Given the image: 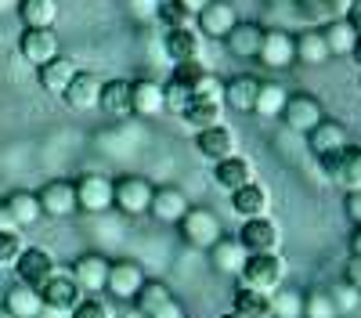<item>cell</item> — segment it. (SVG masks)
<instances>
[{"label":"cell","mask_w":361,"mask_h":318,"mask_svg":"<svg viewBox=\"0 0 361 318\" xmlns=\"http://www.w3.org/2000/svg\"><path fill=\"white\" fill-rule=\"evenodd\" d=\"M246 289H257V293L271 297L279 286H286V260L282 253H260V257H246L243 271L235 275Z\"/></svg>","instance_id":"obj_1"},{"label":"cell","mask_w":361,"mask_h":318,"mask_svg":"<svg viewBox=\"0 0 361 318\" xmlns=\"http://www.w3.org/2000/svg\"><path fill=\"white\" fill-rule=\"evenodd\" d=\"M130 304H134V314L137 318H188L185 314V304H180L170 293V286L159 282V279H145L141 289H137V297Z\"/></svg>","instance_id":"obj_2"},{"label":"cell","mask_w":361,"mask_h":318,"mask_svg":"<svg viewBox=\"0 0 361 318\" xmlns=\"http://www.w3.org/2000/svg\"><path fill=\"white\" fill-rule=\"evenodd\" d=\"M177 231H180V239H185L192 250H199V253H206L221 236H228L221 217L209 207H188V214L177 221Z\"/></svg>","instance_id":"obj_3"},{"label":"cell","mask_w":361,"mask_h":318,"mask_svg":"<svg viewBox=\"0 0 361 318\" xmlns=\"http://www.w3.org/2000/svg\"><path fill=\"white\" fill-rule=\"evenodd\" d=\"M73 185H76V214L98 217V214L112 210V178H109V173L83 170Z\"/></svg>","instance_id":"obj_4"},{"label":"cell","mask_w":361,"mask_h":318,"mask_svg":"<svg viewBox=\"0 0 361 318\" xmlns=\"http://www.w3.org/2000/svg\"><path fill=\"white\" fill-rule=\"evenodd\" d=\"M156 185L141 178V173H123V178L112 181V207L127 217H145L148 214V202H152Z\"/></svg>","instance_id":"obj_5"},{"label":"cell","mask_w":361,"mask_h":318,"mask_svg":"<svg viewBox=\"0 0 361 318\" xmlns=\"http://www.w3.org/2000/svg\"><path fill=\"white\" fill-rule=\"evenodd\" d=\"M238 246L246 250V257H260V253H279L282 250V231L271 217H257V221H243V228L235 231Z\"/></svg>","instance_id":"obj_6"},{"label":"cell","mask_w":361,"mask_h":318,"mask_svg":"<svg viewBox=\"0 0 361 318\" xmlns=\"http://www.w3.org/2000/svg\"><path fill=\"white\" fill-rule=\"evenodd\" d=\"M109 264L112 260L105 253H80L69 268V279L76 282V289L83 297H102L105 293V279H109Z\"/></svg>","instance_id":"obj_7"},{"label":"cell","mask_w":361,"mask_h":318,"mask_svg":"<svg viewBox=\"0 0 361 318\" xmlns=\"http://www.w3.org/2000/svg\"><path fill=\"white\" fill-rule=\"evenodd\" d=\"M11 271H15V279H18L22 286L40 289L51 275H58V260H54V253L44 250V246H25L22 257H18V264H15Z\"/></svg>","instance_id":"obj_8"},{"label":"cell","mask_w":361,"mask_h":318,"mask_svg":"<svg viewBox=\"0 0 361 318\" xmlns=\"http://www.w3.org/2000/svg\"><path fill=\"white\" fill-rule=\"evenodd\" d=\"M279 120L289 127V130H300V134H307L314 130L322 120H325V105L314 98V94H289L282 112H279Z\"/></svg>","instance_id":"obj_9"},{"label":"cell","mask_w":361,"mask_h":318,"mask_svg":"<svg viewBox=\"0 0 361 318\" xmlns=\"http://www.w3.org/2000/svg\"><path fill=\"white\" fill-rule=\"evenodd\" d=\"M235 25H238L235 0H209V4L195 15V29L202 33V40H224Z\"/></svg>","instance_id":"obj_10"},{"label":"cell","mask_w":361,"mask_h":318,"mask_svg":"<svg viewBox=\"0 0 361 318\" xmlns=\"http://www.w3.org/2000/svg\"><path fill=\"white\" fill-rule=\"evenodd\" d=\"M37 202H40V214L44 217H54V221H66L76 214V185L73 178H54L47 181L40 192H37Z\"/></svg>","instance_id":"obj_11"},{"label":"cell","mask_w":361,"mask_h":318,"mask_svg":"<svg viewBox=\"0 0 361 318\" xmlns=\"http://www.w3.org/2000/svg\"><path fill=\"white\" fill-rule=\"evenodd\" d=\"M141 282H145V271H141L137 260H112V264H109V279H105V293H109V300L130 304L137 297Z\"/></svg>","instance_id":"obj_12"},{"label":"cell","mask_w":361,"mask_h":318,"mask_svg":"<svg viewBox=\"0 0 361 318\" xmlns=\"http://www.w3.org/2000/svg\"><path fill=\"white\" fill-rule=\"evenodd\" d=\"M40 304H44V311H51V314H69L76 304H80V289H76V282L69 279V271H62L58 268V275H51L40 289Z\"/></svg>","instance_id":"obj_13"},{"label":"cell","mask_w":361,"mask_h":318,"mask_svg":"<svg viewBox=\"0 0 361 318\" xmlns=\"http://www.w3.org/2000/svg\"><path fill=\"white\" fill-rule=\"evenodd\" d=\"M195 152L209 163H221V159H231L238 156V134L235 127L228 123H217V127H206L195 134Z\"/></svg>","instance_id":"obj_14"},{"label":"cell","mask_w":361,"mask_h":318,"mask_svg":"<svg viewBox=\"0 0 361 318\" xmlns=\"http://www.w3.org/2000/svg\"><path fill=\"white\" fill-rule=\"evenodd\" d=\"M202 33L199 29H166L163 37V51L170 58V66H192V62H202Z\"/></svg>","instance_id":"obj_15"},{"label":"cell","mask_w":361,"mask_h":318,"mask_svg":"<svg viewBox=\"0 0 361 318\" xmlns=\"http://www.w3.org/2000/svg\"><path fill=\"white\" fill-rule=\"evenodd\" d=\"M271 207H275V199H271V188L264 181H250V185L231 192V210L243 217V221L271 217Z\"/></svg>","instance_id":"obj_16"},{"label":"cell","mask_w":361,"mask_h":318,"mask_svg":"<svg viewBox=\"0 0 361 318\" xmlns=\"http://www.w3.org/2000/svg\"><path fill=\"white\" fill-rule=\"evenodd\" d=\"M188 207H192V199L180 192V188L159 185V188L152 192V202H148V217L159 221V224H173V228H177V221L188 214Z\"/></svg>","instance_id":"obj_17"},{"label":"cell","mask_w":361,"mask_h":318,"mask_svg":"<svg viewBox=\"0 0 361 318\" xmlns=\"http://www.w3.org/2000/svg\"><path fill=\"white\" fill-rule=\"evenodd\" d=\"M76 73H80L76 58H69V54L58 51V54L51 58V62H44V66L37 69V83L44 87V91H47L51 98H62V94H66V87L76 80Z\"/></svg>","instance_id":"obj_18"},{"label":"cell","mask_w":361,"mask_h":318,"mask_svg":"<svg viewBox=\"0 0 361 318\" xmlns=\"http://www.w3.org/2000/svg\"><path fill=\"white\" fill-rule=\"evenodd\" d=\"M257 62L267 69H289L296 62V51H293V33L286 29H264V40L257 51Z\"/></svg>","instance_id":"obj_19"},{"label":"cell","mask_w":361,"mask_h":318,"mask_svg":"<svg viewBox=\"0 0 361 318\" xmlns=\"http://www.w3.org/2000/svg\"><path fill=\"white\" fill-rule=\"evenodd\" d=\"M180 123H185L188 130H206V127H217L224 123V102L221 98H188L185 105L177 109Z\"/></svg>","instance_id":"obj_20"},{"label":"cell","mask_w":361,"mask_h":318,"mask_svg":"<svg viewBox=\"0 0 361 318\" xmlns=\"http://www.w3.org/2000/svg\"><path fill=\"white\" fill-rule=\"evenodd\" d=\"M304 137H307V149H311L314 159H322V156H340L347 145H350L347 127L336 123V120H322V123H318L314 130H307Z\"/></svg>","instance_id":"obj_21"},{"label":"cell","mask_w":361,"mask_h":318,"mask_svg":"<svg viewBox=\"0 0 361 318\" xmlns=\"http://www.w3.org/2000/svg\"><path fill=\"white\" fill-rule=\"evenodd\" d=\"M18 54H22V62L29 66H44L51 62V58L58 54V37H54V29H22V37H18Z\"/></svg>","instance_id":"obj_22"},{"label":"cell","mask_w":361,"mask_h":318,"mask_svg":"<svg viewBox=\"0 0 361 318\" xmlns=\"http://www.w3.org/2000/svg\"><path fill=\"white\" fill-rule=\"evenodd\" d=\"M163 112H166L163 83H156V80H134L130 83V116L152 120V116H163Z\"/></svg>","instance_id":"obj_23"},{"label":"cell","mask_w":361,"mask_h":318,"mask_svg":"<svg viewBox=\"0 0 361 318\" xmlns=\"http://www.w3.org/2000/svg\"><path fill=\"white\" fill-rule=\"evenodd\" d=\"M250 181H257V166H253V159H246L243 152L231 156V159L214 163V185H217L221 192L231 195L235 188H243V185H250Z\"/></svg>","instance_id":"obj_24"},{"label":"cell","mask_w":361,"mask_h":318,"mask_svg":"<svg viewBox=\"0 0 361 318\" xmlns=\"http://www.w3.org/2000/svg\"><path fill=\"white\" fill-rule=\"evenodd\" d=\"M206 257H209V268H214L217 275H238L243 271V264H246V250L238 246V239L235 236H221L214 246L206 250Z\"/></svg>","instance_id":"obj_25"},{"label":"cell","mask_w":361,"mask_h":318,"mask_svg":"<svg viewBox=\"0 0 361 318\" xmlns=\"http://www.w3.org/2000/svg\"><path fill=\"white\" fill-rule=\"evenodd\" d=\"M98 98H102V80L94 73H76V80L66 87V94L62 102L73 109V112H90V109H98Z\"/></svg>","instance_id":"obj_26"},{"label":"cell","mask_w":361,"mask_h":318,"mask_svg":"<svg viewBox=\"0 0 361 318\" xmlns=\"http://www.w3.org/2000/svg\"><path fill=\"white\" fill-rule=\"evenodd\" d=\"M0 307L8 311V318H40L44 314L40 293H37V289H29V286H22V282H15L11 289H4Z\"/></svg>","instance_id":"obj_27"},{"label":"cell","mask_w":361,"mask_h":318,"mask_svg":"<svg viewBox=\"0 0 361 318\" xmlns=\"http://www.w3.org/2000/svg\"><path fill=\"white\" fill-rule=\"evenodd\" d=\"M260 40H264V29H260L257 22H243V18H238V25H235L231 33L224 37V47H228L235 58H246V62H257Z\"/></svg>","instance_id":"obj_28"},{"label":"cell","mask_w":361,"mask_h":318,"mask_svg":"<svg viewBox=\"0 0 361 318\" xmlns=\"http://www.w3.org/2000/svg\"><path fill=\"white\" fill-rule=\"evenodd\" d=\"M257 87L260 80L250 76V73H238L224 83V109H235V112H253V98H257Z\"/></svg>","instance_id":"obj_29"},{"label":"cell","mask_w":361,"mask_h":318,"mask_svg":"<svg viewBox=\"0 0 361 318\" xmlns=\"http://www.w3.org/2000/svg\"><path fill=\"white\" fill-rule=\"evenodd\" d=\"M98 109L116 120H127L130 116V80H102V98Z\"/></svg>","instance_id":"obj_30"},{"label":"cell","mask_w":361,"mask_h":318,"mask_svg":"<svg viewBox=\"0 0 361 318\" xmlns=\"http://www.w3.org/2000/svg\"><path fill=\"white\" fill-rule=\"evenodd\" d=\"M0 202H4V210L11 214L15 228H29V224H37V221L44 217V214H40V202H37V192H25V188H18V192L4 195Z\"/></svg>","instance_id":"obj_31"},{"label":"cell","mask_w":361,"mask_h":318,"mask_svg":"<svg viewBox=\"0 0 361 318\" xmlns=\"http://www.w3.org/2000/svg\"><path fill=\"white\" fill-rule=\"evenodd\" d=\"M293 51H296V62H304V66H325L329 58V47H325V37H322V29H304V33H296L293 37Z\"/></svg>","instance_id":"obj_32"},{"label":"cell","mask_w":361,"mask_h":318,"mask_svg":"<svg viewBox=\"0 0 361 318\" xmlns=\"http://www.w3.org/2000/svg\"><path fill=\"white\" fill-rule=\"evenodd\" d=\"M58 11V0H18V18L25 29H54Z\"/></svg>","instance_id":"obj_33"},{"label":"cell","mask_w":361,"mask_h":318,"mask_svg":"<svg viewBox=\"0 0 361 318\" xmlns=\"http://www.w3.org/2000/svg\"><path fill=\"white\" fill-rule=\"evenodd\" d=\"M286 87L275 83V80H260L257 87V98H253V116H260V120H279V112L286 105Z\"/></svg>","instance_id":"obj_34"},{"label":"cell","mask_w":361,"mask_h":318,"mask_svg":"<svg viewBox=\"0 0 361 318\" xmlns=\"http://www.w3.org/2000/svg\"><path fill=\"white\" fill-rule=\"evenodd\" d=\"M322 37H325V47H329V54H350L354 51V44H357V29H354V22L350 18H333V22H325L322 25Z\"/></svg>","instance_id":"obj_35"},{"label":"cell","mask_w":361,"mask_h":318,"mask_svg":"<svg viewBox=\"0 0 361 318\" xmlns=\"http://www.w3.org/2000/svg\"><path fill=\"white\" fill-rule=\"evenodd\" d=\"M267 300H271V318H304V289L279 286Z\"/></svg>","instance_id":"obj_36"},{"label":"cell","mask_w":361,"mask_h":318,"mask_svg":"<svg viewBox=\"0 0 361 318\" xmlns=\"http://www.w3.org/2000/svg\"><path fill=\"white\" fill-rule=\"evenodd\" d=\"M231 311L238 318H271V300L264 293H257V289H235L231 297Z\"/></svg>","instance_id":"obj_37"},{"label":"cell","mask_w":361,"mask_h":318,"mask_svg":"<svg viewBox=\"0 0 361 318\" xmlns=\"http://www.w3.org/2000/svg\"><path fill=\"white\" fill-rule=\"evenodd\" d=\"M336 185L343 192H361V145H347V149L340 152Z\"/></svg>","instance_id":"obj_38"},{"label":"cell","mask_w":361,"mask_h":318,"mask_svg":"<svg viewBox=\"0 0 361 318\" xmlns=\"http://www.w3.org/2000/svg\"><path fill=\"white\" fill-rule=\"evenodd\" d=\"M293 8H296V18L311 25V29H322L325 22H333V8H329V0H293Z\"/></svg>","instance_id":"obj_39"},{"label":"cell","mask_w":361,"mask_h":318,"mask_svg":"<svg viewBox=\"0 0 361 318\" xmlns=\"http://www.w3.org/2000/svg\"><path fill=\"white\" fill-rule=\"evenodd\" d=\"M304 318H340L329 289H307L304 293Z\"/></svg>","instance_id":"obj_40"},{"label":"cell","mask_w":361,"mask_h":318,"mask_svg":"<svg viewBox=\"0 0 361 318\" xmlns=\"http://www.w3.org/2000/svg\"><path fill=\"white\" fill-rule=\"evenodd\" d=\"M25 250L22 231H0V268H15Z\"/></svg>","instance_id":"obj_41"},{"label":"cell","mask_w":361,"mask_h":318,"mask_svg":"<svg viewBox=\"0 0 361 318\" xmlns=\"http://www.w3.org/2000/svg\"><path fill=\"white\" fill-rule=\"evenodd\" d=\"M69 318H116V311L105 297H80V304L69 311Z\"/></svg>","instance_id":"obj_42"},{"label":"cell","mask_w":361,"mask_h":318,"mask_svg":"<svg viewBox=\"0 0 361 318\" xmlns=\"http://www.w3.org/2000/svg\"><path fill=\"white\" fill-rule=\"evenodd\" d=\"M159 18H163L166 29H195V15H188L185 8H177V4H163Z\"/></svg>","instance_id":"obj_43"},{"label":"cell","mask_w":361,"mask_h":318,"mask_svg":"<svg viewBox=\"0 0 361 318\" xmlns=\"http://www.w3.org/2000/svg\"><path fill=\"white\" fill-rule=\"evenodd\" d=\"M329 297H333V304H336V314H343V311H354V307L361 304V293H357L354 286H347V282L333 286V289H329Z\"/></svg>","instance_id":"obj_44"},{"label":"cell","mask_w":361,"mask_h":318,"mask_svg":"<svg viewBox=\"0 0 361 318\" xmlns=\"http://www.w3.org/2000/svg\"><path fill=\"white\" fill-rule=\"evenodd\" d=\"M347 199H343V214H347V221L354 224V228H361V192H343Z\"/></svg>","instance_id":"obj_45"},{"label":"cell","mask_w":361,"mask_h":318,"mask_svg":"<svg viewBox=\"0 0 361 318\" xmlns=\"http://www.w3.org/2000/svg\"><path fill=\"white\" fill-rule=\"evenodd\" d=\"M343 282L354 286L357 293H361V257H347L343 260Z\"/></svg>","instance_id":"obj_46"},{"label":"cell","mask_w":361,"mask_h":318,"mask_svg":"<svg viewBox=\"0 0 361 318\" xmlns=\"http://www.w3.org/2000/svg\"><path fill=\"white\" fill-rule=\"evenodd\" d=\"M318 166H322V178L336 185V173H340V156H322V159H318Z\"/></svg>","instance_id":"obj_47"},{"label":"cell","mask_w":361,"mask_h":318,"mask_svg":"<svg viewBox=\"0 0 361 318\" xmlns=\"http://www.w3.org/2000/svg\"><path fill=\"white\" fill-rule=\"evenodd\" d=\"M329 8H333V15H336V18H350V11H354L350 0H329Z\"/></svg>","instance_id":"obj_48"},{"label":"cell","mask_w":361,"mask_h":318,"mask_svg":"<svg viewBox=\"0 0 361 318\" xmlns=\"http://www.w3.org/2000/svg\"><path fill=\"white\" fill-rule=\"evenodd\" d=\"M173 4H177V8H185L188 15H199V11L209 4V0H173Z\"/></svg>","instance_id":"obj_49"},{"label":"cell","mask_w":361,"mask_h":318,"mask_svg":"<svg viewBox=\"0 0 361 318\" xmlns=\"http://www.w3.org/2000/svg\"><path fill=\"white\" fill-rule=\"evenodd\" d=\"M0 231H22V228H15V221H11V214L4 210V202H0Z\"/></svg>","instance_id":"obj_50"},{"label":"cell","mask_w":361,"mask_h":318,"mask_svg":"<svg viewBox=\"0 0 361 318\" xmlns=\"http://www.w3.org/2000/svg\"><path fill=\"white\" fill-rule=\"evenodd\" d=\"M350 257H361V228L350 231Z\"/></svg>","instance_id":"obj_51"},{"label":"cell","mask_w":361,"mask_h":318,"mask_svg":"<svg viewBox=\"0 0 361 318\" xmlns=\"http://www.w3.org/2000/svg\"><path fill=\"white\" fill-rule=\"evenodd\" d=\"M350 58H354V62L361 66V37H357V44H354V51H350Z\"/></svg>","instance_id":"obj_52"},{"label":"cell","mask_w":361,"mask_h":318,"mask_svg":"<svg viewBox=\"0 0 361 318\" xmlns=\"http://www.w3.org/2000/svg\"><path fill=\"white\" fill-rule=\"evenodd\" d=\"M350 22H354V29H357V37H361V8L354 11V18H350Z\"/></svg>","instance_id":"obj_53"},{"label":"cell","mask_w":361,"mask_h":318,"mask_svg":"<svg viewBox=\"0 0 361 318\" xmlns=\"http://www.w3.org/2000/svg\"><path fill=\"white\" fill-rule=\"evenodd\" d=\"M217 318H238V314H235V311H224V314H217Z\"/></svg>","instance_id":"obj_54"},{"label":"cell","mask_w":361,"mask_h":318,"mask_svg":"<svg viewBox=\"0 0 361 318\" xmlns=\"http://www.w3.org/2000/svg\"><path fill=\"white\" fill-rule=\"evenodd\" d=\"M156 4H159V8H163V4H173V0H156Z\"/></svg>","instance_id":"obj_55"},{"label":"cell","mask_w":361,"mask_h":318,"mask_svg":"<svg viewBox=\"0 0 361 318\" xmlns=\"http://www.w3.org/2000/svg\"><path fill=\"white\" fill-rule=\"evenodd\" d=\"M116 318H137V314H116Z\"/></svg>","instance_id":"obj_56"},{"label":"cell","mask_w":361,"mask_h":318,"mask_svg":"<svg viewBox=\"0 0 361 318\" xmlns=\"http://www.w3.org/2000/svg\"><path fill=\"white\" fill-rule=\"evenodd\" d=\"M0 318H8V311H4V307H0Z\"/></svg>","instance_id":"obj_57"},{"label":"cell","mask_w":361,"mask_h":318,"mask_svg":"<svg viewBox=\"0 0 361 318\" xmlns=\"http://www.w3.org/2000/svg\"><path fill=\"white\" fill-rule=\"evenodd\" d=\"M350 4H354V8H361V0H350Z\"/></svg>","instance_id":"obj_58"}]
</instances>
